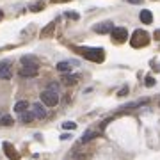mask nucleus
<instances>
[{
  "mask_svg": "<svg viewBox=\"0 0 160 160\" xmlns=\"http://www.w3.org/2000/svg\"><path fill=\"white\" fill-rule=\"evenodd\" d=\"M77 50L84 55V59L91 61V62H103V59H105L103 48H89V46H84V48H77Z\"/></svg>",
  "mask_w": 160,
  "mask_h": 160,
  "instance_id": "1",
  "label": "nucleus"
},
{
  "mask_svg": "<svg viewBox=\"0 0 160 160\" xmlns=\"http://www.w3.org/2000/svg\"><path fill=\"white\" fill-rule=\"evenodd\" d=\"M148 43H149V34L146 30H141V29L135 30L133 36H132V39H130V45L133 46V48H142V46H146Z\"/></svg>",
  "mask_w": 160,
  "mask_h": 160,
  "instance_id": "2",
  "label": "nucleus"
},
{
  "mask_svg": "<svg viewBox=\"0 0 160 160\" xmlns=\"http://www.w3.org/2000/svg\"><path fill=\"white\" fill-rule=\"evenodd\" d=\"M41 102L45 103L46 107H55L59 103V96L55 91H52V89H45V91L41 92Z\"/></svg>",
  "mask_w": 160,
  "mask_h": 160,
  "instance_id": "3",
  "label": "nucleus"
},
{
  "mask_svg": "<svg viewBox=\"0 0 160 160\" xmlns=\"http://www.w3.org/2000/svg\"><path fill=\"white\" fill-rule=\"evenodd\" d=\"M114 29H116V27H114V23L110 22V20L102 22V23H96V25L92 27V30H94V32H98V34H110Z\"/></svg>",
  "mask_w": 160,
  "mask_h": 160,
  "instance_id": "4",
  "label": "nucleus"
},
{
  "mask_svg": "<svg viewBox=\"0 0 160 160\" xmlns=\"http://www.w3.org/2000/svg\"><path fill=\"white\" fill-rule=\"evenodd\" d=\"M110 36H112V39H114L116 43H125L126 38H128V30H126L125 27H116V29L110 32Z\"/></svg>",
  "mask_w": 160,
  "mask_h": 160,
  "instance_id": "5",
  "label": "nucleus"
},
{
  "mask_svg": "<svg viewBox=\"0 0 160 160\" xmlns=\"http://www.w3.org/2000/svg\"><path fill=\"white\" fill-rule=\"evenodd\" d=\"M11 77H12L11 61H2V62H0V78L2 80H9Z\"/></svg>",
  "mask_w": 160,
  "mask_h": 160,
  "instance_id": "6",
  "label": "nucleus"
},
{
  "mask_svg": "<svg viewBox=\"0 0 160 160\" xmlns=\"http://www.w3.org/2000/svg\"><path fill=\"white\" fill-rule=\"evenodd\" d=\"M2 148H4V153H6V157L9 160H20V155H18L16 149L12 148V144L4 142V144H2Z\"/></svg>",
  "mask_w": 160,
  "mask_h": 160,
  "instance_id": "7",
  "label": "nucleus"
},
{
  "mask_svg": "<svg viewBox=\"0 0 160 160\" xmlns=\"http://www.w3.org/2000/svg\"><path fill=\"white\" fill-rule=\"evenodd\" d=\"M32 112H34V116L38 119H45L46 118V109L43 107V103H39V102L32 103Z\"/></svg>",
  "mask_w": 160,
  "mask_h": 160,
  "instance_id": "8",
  "label": "nucleus"
},
{
  "mask_svg": "<svg viewBox=\"0 0 160 160\" xmlns=\"http://www.w3.org/2000/svg\"><path fill=\"white\" fill-rule=\"evenodd\" d=\"M38 69L39 68H36V66H23L20 69V75H22L23 78H32V77L38 75Z\"/></svg>",
  "mask_w": 160,
  "mask_h": 160,
  "instance_id": "9",
  "label": "nucleus"
},
{
  "mask_svg": "<svg viewBox=\"0 0 160 160\" xmlns=\"http://www.w3.org/2000/svg\"><path fill=\"white\" fill-rule=\"evenodd\" d=\"M75 62H69V61H61V62H57V71H61V73H66V71H71V68H73Z\"/></svg>",
  "mask_w": 160,
  "mask_h": 160,
  "instance_id": "10",
  "label": "nucleus"
},
{
  "mask_svg": "<svg viewBox=\"0 0 160 160\" xmlns=\"http://www.w3.org/2000/svg\"><path fill=\"white\" fill-rule=\"evenodd\" d=\"M27 109H29V102H27V100H20V102L14 105V112H16V114H23V112H27Z\"/></svg>",
  "mask_w": 160,
  "mask_h": 160,
  "instance_id": "11",
  "label": "nucleus"
},
{
  "mask_svg": "<svg viewBox=\"0 0 160 160\" xmlns=\"http://www.w3.org/2000/svg\"><path fill=\"white\" fill-rule=\"evenodd\" d=\"M139 18H141V22L146 23V25H149V23L153 22V14H151V11H148V9H142L141 14H139Z\"/></svg>",
  "mask_w": 160,
  "mask_h": 160,
  "instance_id": "12",
  "label": "nucleus"
},
{
  "mask_svg": "<svg viewBox=\"0 0 160 160\" xmlns=\"http://www.w3.org/2000/svg\"><path fill=\"white\" fill-rule=\"evenodd\" d=\"M98 135V132H94V130H87V133L86 135H82V139H80V144H87L89 141H92V139Z\"/></svg>",
  "mask_w": 160,
  "mask_h": 160,
  "instance_id": "13",
  "label": "nucleus"
},
{
  "mask_svg": "<svg viewBox=\"0 0 160 160\" xmlns=\"http://www.w3.org/2000/svg\"><path fill=\"white\" fill-rule=\"evenodd\" d=\"M62 82L66 84V86H75V84L78 82V77H77V75H64Z\"/></svg>",
  "mask_w": 160,
  "mask_h": 160,
  "instance_id": "14",
  "label": "nucleus"
},
{
  "mask_svg": "<svg viewBox=\"0 0 160 160\" xmlns=\"http://www.w3.org/2000/svg\"><path fill=\"white\" fill-rule=\"evenodd\" d=\"M22 64L23 66H36V68H39V64H38V61H36L34 57H27V55H25V57H22Z\"/></svg>",
  "mask_w": 160,
  "mask_h": 160,
  "instance_id": "15",
  "label": "nucleus"
},
{
  "mask_svg": "<svg viewBox=\"0 0 160 160\" xmlns=\"http://www.w3.org/2000/svg\"><path fill=\"white\" fill-rule=\"evenodd\" d=\"M34 112H23L22 114V123H25V125H27V123H32V121H34Z\"/></svg>",
  "mask_w": 160,
  "mask_h": 160,
  "instance_id": "16",
  "label": "nucleus"
},
{
  "mask_svg": "<svg viewBox=\"0 0 160 160\" xmlns=\"http://www.w3.org/2000/svg\"><path fill=\"white\" fill-rule=\"evenodd\" d=\"M148 102V100H139V102H132V103H128V105H125L123 109H137V107H142L144 103Z\"/></svg>",
  "mask_w": 160,
  "mask_h": 160,
  "instance_id": "17",
  "label": "nucleus"
},
{
  "mask_svg": "<svg viewBox=\"0 0 160 160\" xmlns=\"http://www.w3.org/2000/svg\"><path fill=\"white\" fill-rule=\"evenodd\" d=\"M12 123H14V119H12L11 116H2V119H0V125L2 126H11Z\"/></svg>",
  "mask_w": 160,
  "mask_h": 160,
  "instance_id": "18",
  "label": "nucleus"
},
{
  "mask_svg": "<svg viewBox=\"0 0 160 160\" xmlns=\"http://www.w3.org/2000/svg\"><path fill=\"white\" fill-rule=\"evenodd\" d=\"M62 128L64 130H75V128H77V123H73V121H64Z\"/></svg>",
  "mask_w": 160,
  "mask_h": 160,
  "instance_id": "19",
  "label": "nucleus"
},
{
  "mask_svg": "<svg viewBox=\"0 0 160 160\" xmlns=\"http://www.w3.org/2000/svg\"><path fill=\"white\" fill-rule=\"evenodd\" d=\"M53 27H55V22H52L50 25H48V27H46L45 30H43V32H41V36H48L52 32V29H53Z\"/></svg>",
  "mask_w": 160,
  "mask_h": 160,
  "instance_id": "20",
  "label": "nucleus"
},
{
  "mask_svg": "<svg viewBox=\"0 0 160 160\" xmlns=\"http://www.w3.org/2000/svg\"><path fill=\"white\" fill-rule=\"evenodd\" d=\"M41 9H43V4H32V6H30V11L32 12H38V11H41Z\"/></svg>",
  "mask_w": 160,
  "mask_h": 160,
  "instance_id": "21",
  "label": "nucleus"
},
{
  "mask_svg": "<svg viewBox=\"0 0 160 160\" xmlns=\"http://www.w3.org/2000/svg\"><path fill=\"white\" fill-rule=\"evenodd\" d=\"M146 86H155V78L153 77H146Z\"/></svg>",
  "mask_w": 160,
  "mask_h": 160,
  "instance_id": "22",
  "label": "nucleus"
},
{
  "mask_svg": "<svg viewBox=\"0 0 160 160\" xmlns=\"http://www.w3.org/2000/svg\"><path fill=\"white\" fill-rule=\"evenodd\" d=\"M48 89H52V91H55V92H57V89H59V84H57V82H52L50 86H48Z\"/></svg>",
  "mask_w": 160,
  "mask_h": 160,
  "instance_id": "23",
  "label": "nucleus"
},
{
  "mask_svg": "<svg viewBox=\"0 0 160 160\" xmlns=\"http://www.w3.org/2000/svg\"><path fill=\"white\" fill-rule=\"evenodd\" d=\"M66 16H68V18H71V20H78V14H77V12H66Z\"/></svg>",
  "mask_w": 160,
  "mask_h": 160,
  "instance_id": "24",
  "label": "nucleus"
},
{
  "mask_svg": "<svg viewBox=\"0 0 160 160\" xmlns=\"http://www.w3.org/2000/svg\"><path fill=\"white\" fill-rule=\"evenodd\" d=\"M125 94H128V87H123V89L118 92V96H125Z\"/></svg>",
  "mask_w": 160,
  "mask_h": 160,
  "instance_id": "25",
  "label": "nucleus"
},
{
  "mask_svg": "<svg viewBox=\"0 0 160 160\" xmlns=\"http://www.w3.org/2000/svg\"><path fill=\"white\" fill-rule=\"evenodd\" d=\"M128 4H142V0H126Z\"/></svg>",
  "mask_w": 160,
  "mask_h": 160,
  "instance_id": "26",
  "label": "nucleus"
},
{
  "mask_svg": "<svg viewBox=\"0 0 160 160\" xmlns=\"http://www.w3.org/2000/svg\"><path fill=\"white\" fill-rule=\"evenodd\" d=\"M155 39H160V29L157 30V32H155Z\"/></svg>",
  "mask_w": 160,
  "mask_h": 160,
  "instance_id": "27",
  "label": "nucleus"
},
{
  "mask_svg": "<svg viewBox=\"0 0 160 160\" xmlns=\"http://www.w3.org/2000/svg\"><path fill=\"white\" fill-rule=\"evenodd\" d=\"M53 2H68V0H53Z\"/></svg>",
  "mask_w": 160,
  "mask_h": 160,
  "instance_id": "28",
  "label": "nucleus"
},
{
  "mask_svg": "<svg viewBox=\"0 0 160 160\" xmlns=\"http://www.w3.org/2000/svg\"><path fill=\"white\" fill-rule=\"evenodd\" d=\"M2 18H4V12H2V11H0V20H2Z\"/></svg>",
  "mask_w": 160,
  "mask_h": 160,
  "instance_id": "29",
  "label": "nucleus"
},
{
  "mask_svg": "<svg viewBox=\"0 0 160 160\" xmlns=\"http://www.w3.org/2000/svg\"><path fill=\"white\" fill-rule=\"evenodd\" d=\"M0 119H2V116H0Z\"/></svg>",
  "mask_w": 160,
  "mask_h": 160,
  "instance_id": "30",
  "label": "nucleus"
}]
</instances>
